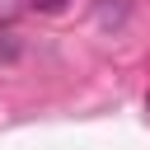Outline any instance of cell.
<instances>
[{
	"label": "cell",
	"mask_w": 150,
	"mask_h": 150,
	"mask_svg": "<svg viewBox=\"0 0 150 150\" xmlns=\"http://www.w3.org/2000/svg\"><path fill=\"white\" fill-rule=\"evenodd\" d=\"M127 19V0H98V23H122Z\"/></svg>",
	"instance_id": "1"
},
{
	"label": "cell",
	"mask_w": 150,
	"mask_h": 150,
	"mask_svg": "<svg viewBox=\"0 0 150 150\" xmlns=\"http://www.w3.org/2000/svg\"><path fill=\"white\" fill-rule=\"evenodd\" d=\"M14 56H19V38H14V28L0 23V61H14Z\"/></svg>",
	"instance_id": "2"
},
{
	"label": "cell",
	"mask_w": 150,
	"mask_h": 150,
	"mask_svg": "<svg viewBox=\"0 0 150 150\" xmlns=\"http://www.w3.org/2000/svg\"><path fill=\"white\" fill-rule=\"evenodd\" d=\"M28 5H33V9H42V14H56L66 0H28Z\"/></svg>",
	"instance_id": "3"
}]
</instances>
